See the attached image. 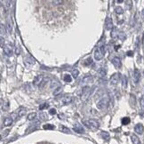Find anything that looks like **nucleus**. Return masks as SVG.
<instances>
[{"label":"nucleus","mask_w":144,"mask_h":144,"mask_svg":"<svg viewBox=\"0 0 144 144\" xmlns=\"http://www.w3.org/2000/svg\"><path fill=\"white\" fill-rule=\"evenodd\" d=\"M44 81V76L43 75H38L36 76L33 80V84L35 85H40Z\"/></svg>","instance_id":"8"},{"label":"nucleus","mask_w":144,"mask_h":144,"mask_svg":"<svg viewBox=\"0 0 144 144\" xmlns=\"http://www.w3.org/2000/svg\"><path fill=\"white\" fill-rule=\"evenodd\" d=\"M56 109H51L50 110H49V114L50 115H55L56 114Z\"/></svg>","instance_id":"40"},{"label":"nucleus","mask_w":144,"mask_h":144,"mask_svg":"<svg viewBox=\"0 0 144 144\" xmlns=\"http://www.w3.org/2000/svg\"><path fill=\"white\" fill-rule=\"evenodd\" d=\"M142 13V16L144 17V10H143V11H142V13Z\"/></svg>","instance_id":"47"},{"label":"nucleus","mask_w":144,"mask_h":144,"mask_svg":"<svg viewBox=\"0 0 144 144\" xmlns=\"http://www.w3.org/2000/svg\"><path fill=\"white\" fill-rule=\"evenodd\" d=\"M130 122H131V120H130L129 118H122V125H128V124H130Z\"/></svg>","instance_id":"29"},{"label":"nucleus","mask_w":144,"mask_h":144,"mask_svg":"<svg viewBox=\"0 0 144 144\" xmlns=\"http://www.w3.org/2000/svg\"><path fill=\"white\" fill-rule=\"evenodd\" d=\"M90 94H91V88L89 86H84L83 88V93H82V101H85L86 100L89 98Z\"/></svg>","instance_id":"3"},{"label":"nucleus","mask_w":144,"mask_h":144,"mask_svg":"<svg viewBox=\"0 0 144 144\" xmlns=\"http://www.w3.org/2000/svg\"><path fill=\"white\" fill-rule=\"evenodd\" d=\"M25 114H26V109H25L24 107H21V108H19V109H18V111H17V115H18V117H19V118H21V117H23Z\"/></svg>","instance_id":"17"},{"label":"nucleus","mask_w":144,"mask_h":144,"mask_svg":"<svg viewBox=\"0 0 144 144\" xmlns=\"http://www.w3.org/2000/svg\"><path fill=\"white\" fill-rule=\"evenodd\" d=\"M109 104V99L108 97H104L100 100L97 102V108L99 109H106Z\"/></svg>","instance_id":"2"},{"label":"nucleus","mask_w":144,"mask_h":144,"mask_svg":"<svg viewBox=\"0 0 144 144\" xmlns=\"http://www.w3.org/2000/svg\"><path fill=\"white\" fill-rule=\"evenodd\" d=\"M26 63H30V65H32V64L35 63V60H34L33 58H31L30 56H28V57H27V58L25 59V64H26Z\"/></svg>","instance_id":"23"},{"label":"nucleus","mask_w":144,"mask_h":144,"mask_svg":"<svg viewBox=\"0 0 144 144\" xmlns=\"http://www.w3.org/2000/svg\"><path fill=\"white\" fill-rule=\"evenodd\" d=\"M9 132H10L9 130H6V131H5L4 133H2V137H3V136H6V135L8 134V133H9Z\"/></svg>","instance_id":"44"},{"label":"nucleus","mask_w":144,"mask_h":144,"mask_svg":"<svg viewBox=\"0 0 144 144\" xmlns=\"http://www.w3.org/2000/svg\"><path fill=\"white\" fill-rule=\"evenodd\" d=\"M111 38H117L118 37V33L117 32V30H116V28H114L112 30V32H111Z\"/></svg>","instance_id":"30"},{"label":"nucleus","mask_w":144,"mask_h":144,"mask_svg":"<svg viewBox=\"0 0 144 144\" xmlns=\"http://www.w3.org/2000/svg\"><path fill=\"white\" fill-rule=\"evenodd\" d=\"M112 63L117 69H120L122 66L121 60H120V58H118V57H114V58L112 59Z\"/></svg>","instance_id":"10"},{"label":"nucleus","mask_w":144,"mask_h":144,"mask_svg":"<svg viewBox=\"0 0 144 144\" xmlns=\"http://www.w3.org/2000/svg\"><path fill=\"white\" fill-rule=\"evenodd\" d=\"M134 131L135 133H138V134H142L144 132V126L141 124H137L134 127Z\"/></svg>","instance_id":"11"},{"label":"nucleus","mask_w":144,"mask_h":144,"mask_svg":"<svg viewBox=\"0 0 144 144\" xmlns=\"http://www.w3.org/2000/svg\"><path fill=\"white\" fill-rule=\"evenodd\" d=\"M73 130H74V132H76V133H84V128H83V126L79 125L78 123L74 125Z\"/></svg>","instance_id":"9"},{"label":"nucleus","mask_w":144,"mask_h":144,"mask_svg":"<svg viewBox=\"0 0 144 144\" xmlns=\"http://www.w3.org/2000/svg\"><path fill=\"white\" fill-rule=\"evenodd\" d=\"M63 3L62 0H54V1H52V4H53L54 6H59V5H62Z\"/></svg>","instance_id":"36"},{"label":"nucleus","mask_w":144,"mask_h":144,"mask_svg":"<svg viewBox=\"0 0 144 144\" xmlns=\"http://www.w3.org/2000/svg\"><path fill=\"white\" fill-rule=\"evenodd\" d=\"M60 131L62 133H70V130L68 127H66L65 125H61L60 126Z\"/></svg>","instance_id":"21"},{"label":"nucleus","mask_w":144,"mask_h":144,"mask_svg":"<svg viewBox=\"0 0 144 144\" xmlns=\"http://www.w3.org/2000/svg\"><path fill=\"white\" fill-rule=\"evenodd\" d=\"M98 73H99L100 77H105V76L107 75V69L105 67H101L98 71Z\"/></svg>","instance_id":"16"},{"label":"nucleus","mask_w":144,"mask_h":144,"mask_svg":"<svg viewBox=\"0 0 144 144\" xmlns=\"http://www.w3.org/2000/svg\"><path fill=\"white\" fill-rule=\"evenodd\" d=\"M126 54H127V56H129V57H132L133 55V51H128L127 52H126Z\"/></svg>","instance_id":"42"},{"label":"nucleus","mask_w":144,"mask_h":144,"mask_svg":"<svg viewBox=\"0 0 144 144\" xmlns=\"http://www.w3.org/2000/svg\"><path fill=\"white\" fill-rule=\"evenodd\" d=\"M115 12H116V13H117V14H118V15L123 14L124 9L121 7V6H117V7L115 8Z\"/></svg>","instance_id":"24"},{"label":"nucleus","mask_w":144,"mask_h":144,"mask_svg":"<svg viewBox=\"0 0 144 144\" xmlns=\"http://www.w3.org/2000/svg\"><path fill=\"white\" fill-rule=\"evenodd\" d=\"M118 38H119L120 40H122V41H124V40L126 39V35H125L124 32H120V33H118Z\"/></svg>","instance_id":"28"},{"label":"nucleus","mask_w":144,"mask_h":144,"mask_svg":"<svg viewBox=\"0 0 144 144\" xmlns=\"http://www.w3.org/2000/svg\"><path fill=\"white\" fill-rule=\"evenodd\" d=\"M79 75V70L78 69H74L73 71H72V76H73L75 78H77V77H78Z\"/></svg>","instance_id":"35"},{"label":"nucleus","mask_w":144,"mask_h":144,"mask_svg":"<svg viewBox=\"0 0 144 144\" xmlns=\"http://www.w3.org/2000/svg\"><path fill=\"white\" fill-rule=\"evenodd\" d=\"M0 43H1V47L5 46V45H4V38H3V37H1V38H0Z\"/></svg>","instance_id":"43"},{"label":"nucleus","mask_w":144,"mask_h":144,"mask_svg":"<svg viewBox=\"0 0 144 144\" xmlns=\"http://www.w3.org/2000/svg\"><path fill=\"white\" fill-rule=\"evenodd\" d=\"M118 79H119V76H118L117 73H114L110 77L111 84H114V85H116V84L118 83Z\"/></svg>","instance_id":"13"},{"label":"nucleus","mask_w":144,"mask_h":144,"mask_svg":"<svg viewBox=\"0 0 144 144\" xmlns=\"http://www.w3.org/2000/svg\"><path fill=\"white\" fill-rule=\"evenodd\" d=\"M6 28L10 34L13 32V25H12V22L10 21H7V22H6Z\"/></svg>","instance_id":"22"},{"label":"nucleus","mask_w":144,"mask_h":144,"mask_svg":"<svg viewBox=\"0 0 144 144\" xmlns=\"http://www.w3.org/2000/svg\"><path fill=\"white\" fill-rule=\"evenodd\" d=\"M83 125H85L86 127L89 128V129H92V130H95L98 129L100 126V124L98 121L94 119H89V120H85V121L83 122Z\"/></svg>","instance_id":"1"},{"label":"nucleus","mask_w":144,"mask_h":144,"mask_svg":"<svg viewBox=\"0 0 144 144\" xmlns=\"http://www.w3.org/2000/svg\"><path fill=\"white\" fill-rule=\"evenodd\" d=\"M119 48H120V45H116V47H115V50H116V51H118Z\"/></svg>","instance_id":"46"},{"label":"nucleus","mask_w":144,"mask_h":144,"mask_svg":"<svg viewBox=\"0 0 144 144\" xmlns=\"http://www.w3.org/2000/svg\"><path fill=\"white\" fill-rule=\"evenodd\" d=\"M43 128L45 130H53V129H55V126L52 125H50V124H47V125H44Z\"/></svg>","instance_id":"25"},{"label":"nucleus","mask_w":144,"mask_h":144,"mask_svg":"<svg viewBox=\"0 0 144 144\" xmlns=\"http://www.w3.org/2000/svg\"><path fill=\"white\" fill-rule=\"evenodd\" d=\"M50 87H51V88H54V89H56V88H58V87H59V83L57 82L56 80H52V82H51Z\"/></svg>","instance_id":"26"},{"label":"nucleus","mask_w":144,"mask_h":144,"mask_svg":"<svg viewBox=\"0 0 144 144\" xmlns=\"http://www.w3.org/2000/svg\"><path fill=\"white\" fill-rule=\"evenodd\" d=\"M92 63H93V60H92V58H91V57H90V58H87L84 62V64L85 66H89V65H91Z\"/></svg>","instance_id":"33"},{"label":"nucleus","mask_w":144,"mask_h":144,"mask_svg":"<svg viewBox=\"0 0 144 144\" xmlns=\"http://www.w3.org/2000/svg\"><path fill=\"white\" fill-rule=\"evenodd\" d=\"M93 77L91 75H87L85 77H83L82 79V83L83 84H90V83H93Z\"/></svg>","instance_id":"14"},{"label":"nucleus","mask_w":144,"mask_h":144,"mask_svg":"<svg viewBox=\"0 0 144 144\" xmlns=\"http://www.w3.org/2000/svg\"><path fill=\"white\" fill-rule=\"evenodd\" d=\"M63 80L67 83H69L72 81V77H71V76L69 75V74H66V75H64V77H63Z\"/></svg>","instance_id":"27"},{"label":"nucleus","mask_w":144,"mask_h":144,"mask_svg":"<svg viewBox=\"0 0 144 144\" xmlns=\"http://www.w3.org/2000/svg\"><path fill=\"white\" fill-rule=\"evenodd\" d=\"M62 101L63 104H69V103H71L73 101V98L70 95H66L62 99Z\"/></svg>","instance_id":"12"},{"label":"nucleus","mask_w":144,"mask_h":144,"mask_svg":"<svg viewBox=\"0 0 144 144\" xmlns=\"http://www.w3.org/2000/svg\"><path fill=\"white\" fill-rule=\"evenodd\" d=\"M36 117H37V114H36V113H30V114L28 115L27 118H28V120H34L36 118Z\"/></svg>","instance_id":"31"},{"label":"nucleus","mask_w":144,"mask_h":144,"mask_svg":"<svg viewBox=\"0 0 144 144\" xmlns=\"http://www.w3.org/2000/svg\"><path fill=\"white\" fill-rule=\"evenodd\" d=\"M140 107H141L142 109H144V96H142V97H141V99H140Z\"/></svg>","instance_id":"41"},{"label":"nucleus","mask_w":144,"mask_h":144,"mask_svg":"<svg viewBox=\"0 0 144 144\" xmlns=\"http://www.w3.org/2000/svg\"><path fill=\"white\" fill-rule=\"evenodd\" d=\"M105 28L107 30H113V22L112 20L109 18V17H107L106 20H105Z\"/></svg>","instance_id":"6"},{"label":"nucleus","mask_w":144,"mask_h":144,"mask_svg":"<svg viewBox=\"0 0 144 144\" xmlns=\"http://www.w3.org/2000/svg\"><path fill=\"white\" fill-rule=\"evenodd\" d=\"M62 92V87L59 86L58 88H56V89L54 90V92H53V95H58V94H61Z\"/></svg>","instance_id":"32"},{"label":"nucleus","mask_w":144,"mask_h":144,"mask_svg":"<svg viewBox=\"0 0 144 144\" xmlns=\"http://www.w3.org/2000/svg\"><path fill=\"white\" fill-rule=\"evenodd\" d=\"M103 56H104V53L101 52V50L100 49V47H98V48L94 51V58H95V60L101 61V59L103 58Z\"/></svg>","instance_id":"5"},{"label":"nucleus","mask_w":144,"mask_h":144,"mask_svg":"<svg viewBox=\"0 0 144 144\" xmlns=\"http://www.w3.org/2000/svg\"><path fill=\"white\" fill-rule=\"evenodd\" d=\"M101 137H102V139H104L105 140H109V138H110V135H109V133H108V132L102 131L101 133Z\"/></svg>","instance_id":"19"},{"label":"nucleus","mask_w":144,"mask_h":144,"mask_svg":"<svg viewBox=\"0 0 144 144\" xmlns=\"http://www.w3.org/2000/svg\"><path fill=\"white\" fill-rule=\"evenodd\" d=\"M3 51H4V53L6 55V56H11L13 54V49H12V46L10 45H6L4 47H3Z\"/></svg>","instance_id":"7"},{"label":"nucleus","mask_w":144,"mask_h":144,"mask_svg":"<svg viewBox=\"0 0 144 144\" xmlns=\"http://www.w3.org/2000/svg\"><path fill=\"white\" fill-rule=\"evenodd\" d=\"M39 118H41V120H45L47 118H46V116H45V113L41 112V113H39Z\"/></svg>","instance_id":"39"},{"label":"nucleus","mask_w":144,"mask_h":144,"mask_svg":"<svg viewBox=\"0 0 144 144\" xmlns=\"http://www.w3.org/2000/svg\"><path fill=\"white\" fill-rule=\"evenodd\" d=\"M15 53H16L17 55H19L20 53H21V47H20V45H16V48H15Z\"/></svg>","instance_id":"37"},{"label":"nucleus","mask_w":144,"mask_h":144,"mask_svg":"<svg viewBox=\"0 0 144 144\" xmlns=\"http://www.w3.org/2000/svg\"><path fill=\"white\" fill-rule=\"evenodd\" d=\"M8 108H9V103H8V102H6V104L4 103V104L2 105V109H3V110H7Z\"/></svg>","instance_id":"38"},{"label":"nucleus","mask_w":144,"mask_h":144,"mask_svg":"<svg viewBox=\"0 0 144 144\" xmlns=\"http://www.w3.org/2000/svg\"><path fill=\"white\" fill-rule=\"evenodd\" d=\"M121 80H122V86L123 88H126L127 86V80H126V77L124 75L121 76Z\"/></svg>","instance_id":"20"},{"label":"nucleus","mask_w":144,"mask_h":144,"mask_svg":"<svg viewBox=\"0 0 144 144\" xmlns=\"http://www.w3.org/2000/svg\"><path fill=\"white\" fill-rule=\"evenodd\" d=\"M48 107H49L48 103H43V104H41L39 106V109L40 110H43V109H47Z\"/></svg>","instance_id":"34"},{"label":"nucleus","mask_w":144,"mask_h":144,"mask_svg":"<svg viewBox=\"0 0 144 144\" xmlns=\"http://www.w3.org/2000/svg\"><path fill=\"white\" fill-rule=\"evenodd\" d=\"M0 28H1V37H2V35L4 34V26H3L2 24H1V27H0Z\"/></svg>","instance_id":"45"},{"label":"nucleus","mask_w":144,"mask_h":144,"mask_svg":"<svg viewBox=\"0 0 144 144\" xmlns=\"http://www.w3.org/2000/svg\"><path fill=\"white\" fill-rule=\"evenodd\" d=\"M131 140H132L133 144H141V143H140V139H139V137L137 136V135H135V134L132 135Z\"/></svg>","instance_id":"18"},{"label":"nucleus","mask_w":144,"mask_h":144,"mask_svg":"<svg viewBox=\"0 0 144 144\" xmlns=\"http://www.w3.org/2000/svg\"><path fill=\"white\" fill-rule=\"evenodd\" d=\"M133 79L134 84H138L139 83V81H140V71H139V69H135L134 70H133Z\"/></svg>","instance_id":"4"},{"label":"nucleus","mask_w":144,"mask_h":144,"mask_svg":"<svg viewBox=\"0 0 144 144\" xmlns=\"http://www.w3.org/2000/svg\"><path fill=\"white\" fill-rule=\"evenodd\" d=\"M13 118H10V117H7V118H6L4 119V122H3V124H4L5 126H10V125H13Z\"/></svg>","instance_id":"15"}]
</instances>
